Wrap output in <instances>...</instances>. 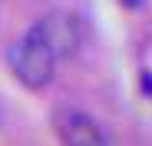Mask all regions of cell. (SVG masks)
<instances>
[{
	"label": "cell",
	"instance_id": "6da1fadb",
	"mask_svg": "<svg viewBox=\"0 0 152 146\" xmlns=\"http://www.w3.org/2000/svg\"><path fill=\"white\" fill-rule=\"evenodd\" d=\"M7 63H10V73L27 90H46L56 77V66L63 63V53L56 50L46 23L37 20L23 30V37L13 40V46L7 50Z\"/></svg>",
	"mask_w": 152,
	"mask_h": 146
},
{
	"label": "cell",
	"instance_id": "7a4b0ae2",
	"mask_svg": "<svg viewBox=\"0 0 152 146\" xmlns=\"http://www.w3.org/2000/svg\"><path fill=\"white\" fill-rule=\"evenodd\" d=\"M53 133L60 146H109V133L103 130V123L80 106H56Z\"/></svg>",
	"mask_w": 152,
	"mask_h": 146
},
{
	"label": "cell",
	"instance_id": "3957f363",
	"mask_svg": "<svg viewBox=\"0 0 152 146\" xmlns=\"http://www.w3.org/2000/svg\"><path fill=\"white\" fill-rule=\"evenodd\" d=\"M0 123H4V113H0Z\"/></svg>",
	"mask_w": 152,
	"mask_h": 146
}]
</instances>
